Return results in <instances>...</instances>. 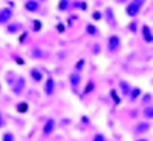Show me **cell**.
Instances as JSON below:
<instances>
[{
    "mask_svg": "<svg viewBox=\"0 0 153 141\" xmlns=\"http://www.w3.org/2000/svg\"><path fill=\"white\" fill-rule=\"evenodd\" d=\"M123 48V40L118 34H109L107 35V40H106V52L110 55L113 54H118Z\"/></svg>",
    "mask_w": 153,
    "mask_h": 141,
    "instance_id": "obj_1",
    "label": "cell"
},
{
    "mask_svg": "<svg viewBox=\"0 0 153 141\" xmlns=\"http://www.w3.org/2000/svg\"><path fill=\"white\" fill-rule=\"evenodd\" d=\"M146 2H147V0H129V2L126 3V9H124L127 17H130L132 20L136 19L138 14L141 12L143 6L146 5Z\"/></svg>",
    "mask_w": 153,
    "mask_h": 141,
    "instance_id": "obj_2",
    "label": "cell"
},
{
    "mask_svg": "<svg viewBox=\"0 0 153 141\" xmlns=\"http://www.w3.org/2000/svg\"><path fill=\"white\" fill-rule=\"evenodd\" d=\"M12 20H14V8L11 6L0 8V26H6Z\"/></svg>",
    "mask_w": 153,
    "mask_h": 141,
    "instance_id": "obj_3",
    "label": "cell"
},
{
    "mask_svg": "<svg viewBox=\"0 0 153 141\" xmlns=\"http://www.w3.org/2000/svg\"><path fill=\"white\" fill-rule=\"evenodd\" d=\"M42 2L40 0H23V11L28 14H37L40 12Z\"/></svg>",
    "mask_w": 153,
    "mask_h": 141,
    "instance_id": "obj_4",
    "label": "cell"
},
{
    "mask_svg": "<svg viewBox=\"0 0 153 141\" xmlns=\"http://www.w3.org/2000/svg\"><path fill=\"white\" fill-rule=\"evenodd\" d=\"M25 31V26H23V23L19 22V20H12L11 23H8L6 26H5V32L8 35H14V34H22Z\"/></svg>",
    "mask_w": 153,
    "mask_h": 141,
    "instance_id": "obj_5",
    "label": "cell"
},
{
    "mask_svg": "<svg viewBox=\"0 0 153 141\" xmlns=\"http://www.w3.org/2000/svg\"><path fill=\"white\" fill-rule=\"evenodd\" d=\"M25 89H26V78L23 75H19L17 80L14 81V84L11 86V91L14 95H22L25 92Z\"/></svg>",
    "mask_w": 153,
    "mask_h": 141,
    "instance_id": "obj_6",
    "label": "cell"
},
{
    "mask_svg": "<svg viewBox=\"0 0 153 141\" xmlns=\"http://www.w3.org/2000/svg\"><path fill=\"white\" fill-rule=\"evenodd\" d=\"M55 87H57V83H55L54 77H48V78H45L43 92H45L46 97H52V95L55 94Z\"/></svg>",
    "mask_w": 153,
    "mask_h": 141,
    "instance_id": "obj_7",
    "label": "cell"
},
{
    "mask_svg": "<svg viewBox=\"0 0 153 141\" xmlns=\"http://www.w3.org/2000/svg\"><path fill=\"white\" fill-rule=\"evenodd\" d=\"M55 129H57V121H55V118H48V120L45 121L43 127H42V132H43L45 137H49V135H52V134L55 132Z\"/></svg>",
    "mask_w": 153,
    "mask_h": 141,
    "instance_id": "obj_8",
    "label": "cell"
},
{
    "mask_svg": "<svg viewBox=\"0 0 153 141\" xmlns=\"http://www.w3.org/2000/svg\"><path fill=\"white\" fill-rule=\"evenodd\" d=\"M81 74H78V72H71L69 74V84H71V89L74 92H76L80 89V84H81Z\"/></svg>",
    "mask_w": 153,
    "mask_h": 141,
    "instance_id": "obj_9",
    "label": "cell"
},
{
    "mask_svg": "<svg viewBox=\"0 0 153 141\" xmlns=\"http://www.w3.org/2000/svg\"><path fill=\"white\" fill-rule=\"evenodd\" d=\"M103 12H104V20H106V23L109 25V26H117V17H115L113 8L112 6H106L103 9Z\"/></svg>",
    "mask_w": 153,
    "mask_h": 141,
    "instance_id": "obj_10",
    "label": "cell"
},
{
    "mask_svg": "<svg viewBox=\"0 0 153 141\" xmlns=\"http://www.w3.org/2000/svg\"><path fill=\"white\" fill-rule=\"evenodd\" d=\"M29 77H31V80H32L34 83H42V81L45 80L43 69H42V68H37V66L31 68V69H29Z\"/></svg>",
    "mask_w": 153,
    "mask_h": 141,
    "instance_id": "obj_11",
    "label": "cell"
},
{
    "mask_svg": "<svg viewBox=\"0 0 153 141\" xmlns=\"http://www.w3.org/2000/svg\"><path fill=\"white\" fill-rule=\"evenodd\" d=\"M84 32H86V35H89V37H100V28L97 26V25H94V23H86V26H84Z\"/></svg>",
    "mask_w": 153,
    "mask_h": 141,
    "instance_id": "obj_12",
    "label": "cell"
},
{
    "mask_svg": "<svg viewBox=\"0 0 153 141\" xmlns=\"http://www.w3.org/2000/svg\"><path fill=\"white\" fill-rule=\"evenodd\" d=\"M118 89H120V94H121V95L129 97V94H130V91H132V86L127 83L126 80H121V81L118 83Z\"/></svg>",
    "mask_w": 153,
    "mask_h": 141,
    "instance_id": "obj_13",
    "label": "cell"
},
{
    "mask_svg": "<svg viewBox=\"0 0 153 141\" xmlns=\"http://www.w3.org/2000/svg\"><path fill=\"white\" fill-rule=\"evenodd\" d=\"M141 32H143V38H144V42H147V43H153V32H152L150 26H147V25H143Z\"/></svg>",
    "mask_w": 153,
    "mask_h": 141,
    "instance_id": "obj_14",
    "label": "cell"
},
{
    "mask_svg": "<svg viewBox=\"0 0 153 141\" xmlns=\"http://www.w3.org/2000/svg\"><path fill=\"white\" fill-rule=\"evenodd\" d=\"M71 8H72V0H58L57 3L58 12H68Z\"/></svg>",
    "mask_w": 153,
    "mask_h": 141,
    "instance_id": "obj_15",
    "label": "cell"
},
{
    "mask_svg": "<svg viewBox=\"0 0 153 141\" xmlns=\"http://www.w3.org/2000/svg\"><path fill=\"white\" fill-rule=\"evenodd\" d=\"M43 29V22L40 19H31V31L38 34V32H42Z\"/></svg>",
    "mask_w": 153,
    "mask_h": 141,
    "instance_id": "obj_16",
    "label": "cell"
},
{
    "mask_svg": "<svg viewBox=\"0 0 153 141\" xmlns=\"http://www.w3.org/2000/svg\"><path fill=\"white\" fill-rule=\"evenodd\" d=\"M149 129H150V124H149V123H146V121L138 123V124L135 126V134H136V135H143V134L149 132Z\"/></svg>",
    "mask_w": 153,
    "mask_h": 141,
    "instance_id": "obj_17",
    "label": "cell"
},
{
    "mask_svg": "<svg viewBox=\"0 0 153 141\" xmlns=\"http://www.w3.org/2000/svg\"><path fill=\"white\" fill-rule=\"evenodd\" d=\"M86 65H87V61H86V58H84V57L78 58V60L75 61V65H74V72H78V74H81V72L84 71Z\"/></svg>",
    "mask_w": 153,
    "mask_h": 141,
    "instance_id": "obj_18",
    "label": "cell"
},
{
    "mask_svg": "<svg viewBox=\"0 0 153 141\" xmlns=\"http://www.w3.org/2000/svg\"><path fill=\"white\" fill-rule=\"evenodd\" d=\"M31 57L32 58H48V52L43 51L42 48H34L31 51Z\"/></svg>",
    "mask_w": 153,
    "mask_h": 141,
    "instance_id": "obj_19",
    "label": "cell"
},
{
    "mask_svg": "<svg viewBox=\"0 0 153 141\" xmlns=\"http://www.w3.org/2000/svg\"><path fill=\"white\" fill-rule=\"evenodd\" d=\"M72 8L74 9H80V11H87L89 5H87V2H84V0H74Z\"/></svg>",
    "mask_w": 153,
    "mask_h": 141,
    "instance_id": "obj_20",
    "label": "cell"
},
{
    "mask_svg": "<svg viewBox=\"0 0 153 141\" xmlns=\"http://www.w3.org/2000/svg\"><path fill=\"white\" fill-rule=\"evenodd\" d=\"M16 109L19 113H26L29 110V104L26 103V101H19V103L16 104Z\"/></svg>",
    "mask_w": 153,
    "mask_h": 141,
    "instance_id": "obj_21",
    "label": "cell"
},
{
    "mask_svg": "<svg viewBox=\"0 0 153 141\" xmlns=\"http://www.w3.org/2000/svg\"><path fill=\"white\" fill-rule=\"evenodd\" d=\"M94 89H95V81L91 78V80H87V83H86V86L83 89V94L84 95H89L91 92H94Z\"/></svg>",
    "mask_w": 153,
    "mask_h": 141,
    "instance_id": "obj_22",
    "label": "cell"
},
{
    "mask_svg": "<svg viewBox=\"0 0 153 141\" xmlns=\"http://www.w3.org/2000/svg\"><path fill=\"white\" fill-rule=\"evenodd\" d=\"M92 20L94 22H101V20H104V12L101 11V9H95L92 12Z\"/></svg>",
    "mask_w": 153,
    "mask_h": 141,
    "instance_id": "obj_23",
    "label": "cell"
},
{
    "mask_svg": "<svg viewBox=\"0 0 153 141\" xmlns=\"http://www.w3.org/2000/svg\"><path fill=\"white\" fill-rule=\"evenodd\" d=\"M2 141H16V135L11 131H5L2 134Z\"/></svg>",
    "mask_w": 153,
    "mask_h": 141,
    "instance_id": "obj_24",
    "label": "cell"
},
{
    "mask_svg": "<svg viewBox=\"0 0 153 141\" xmlns=\"http://www.w3.org/2000/svg\"><path fill=\"white\" fill-rule=\"evenodd\" d=\"M139 95H141V89H139V87H132V91H130V94H129V98H130V101H133V100H136Z\"/></svg>",
    "mask_w": 153,
    "mask_h": 141,
    "instance_id": "obj_25",
    "label": "cell"
},
{
    "mask_svg": "<svg viewBox=\"0 0 153 141\" xmlns=\"http://www.w3.org/2000/svg\"><path fill=\"white\" fill-rule=\"evenodd\" d=\"M144 117L149 120H153V106L152 104H147L144 107Z\"/></svg>",
    "mask_w": 153,
    "mask_h": 141,
    "instance_id": "obj_26",
    "label": "cell"
},
{
    "mask_svg": "<svg viewBox=\"0 0 153 141\" xmlns=\"http://www.w3.org/2000/svg\"><path fill=\"white\" fill-rule=\"evenodd\" d=\"M92 141H109V140H107V137L104 134H95L92 137Z\"/></svg>",
    "mask_w": 153,
    "mask_h": 141,
    "instance_id": "obj_27",
    "label": "cell"
},
{
    "mask_svg": "<svg viewBox=\"0 0 153 141\" xmlns=\"http://www.w3.org/2000/svg\"><path fill=\"white\" fill-rule=\"evenodd\" d=\"M28 37H29V32H28V31H23V32L20 34V37H19V43H20V45H25L23 42H26Z\"/></svg>",
    "mask_w": 153,
    "mask_h": 141,
    "instance_id": "obj_28",
    "label": "cell"
},
{
    "mask_svg": "<svg viewBox=\"0 0 153 141\" xmlns=\"http://www.w3.org/2000/svg\"><path fill=\"white\" fill-rule=\"evenodd\" d=\"M5 127H6V118L3 117V113L0 112V131L5 129Z\"/></svg>",
    "mask_w": 153,
    "mask_h": 141,
    "instance_id": "obj_29",
    "label": "cell"
},
{
    "mask_svg": "<svg viewBox=\"0 0 153 141\" xmlns=\"http://www.w3.org/2000/svg\"><path fill=\"white\" fill-rule=\"evenodd\" d=\"M129 31H130V32H136V31H138V26H136V20H135V19H133V20H132V23L129 25Z\"/></svg>",
    "mask_w": 153,
    "mask_h": 141,
    "instance_id": "obj_30",
    "label": "cell"
},
{
    "mask_svg": "<svg viewBox=\"0 0 153 141\" xmlns=\"http://www.w3.org/2000/svg\"><path fill=\"white\" fill-rule=\"evenodd\" d=\"M57 31H58L60 34L66 32V26H65V23H57Z\"/></svg>",
    "mask_w": 153,
    "mask_h": 141,
    "instance_id": "obj_31",
    "label": "cell"
},
{
    "mask_svg": "<svg viewBox=\"0 0 153 141\" xmlns=\"http://www.w3.org/2000/svg\"><path fill=\"white\" fill-rule=\"evenodd\" d=\"M92 52H94V55H97V54H100V52H101V46H100L98 43H95V45H94Z\"/></svg>",
    "mask_w": 153,
    "mask_h": 141,
    "instance_id": "obj_32",
    "label": "cell"
},
{
    "mask_svg": "<svg viewBox=\"0 0 153 141\" xmlns=\"http://www.w3.org/2000/svg\"><path fill=\"white\" fill-rule=\"evenodd\" d=\"M117 2H118V3H121V5H123V3H127V2H129V0H117Z\"/></svg>",
    "mask_w": 153,
    "mask_h": 141,
    "instance_id": "obj_33",
    "label": "cell"
},
{
    "mask_svg": "<svg viewBox=\"0 0 153 141\" xmlns=\"http://www.w3.org/2000/svg\"><path fill=\"white\" fill-rule=\"evenodd\" d=\"M135 141H147L146 138H138V140H135Z\"/></svg>",
    "mask_w": 153,
    "mask_h": 141,
    "instance_id": "obj_34",
    "label": "cell"
},
{
    "mask_svg": "<svg viewBox=\"0 0 153 141\" xmlns=\"http://www.w3.org/2000/svg\"><path fill=\"white\" fill-rule=\"evenodd\" d=\"M0 92H2V83H0Z\"/></svg>",
    "mask_w": 153,
    "mask_h": 141,
    "instance_id": "obj_35",
    "label": "cell"
}]
</instances>
